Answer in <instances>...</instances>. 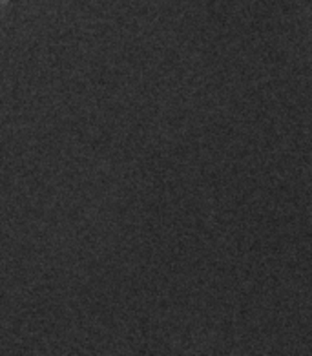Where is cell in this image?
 I'll list each match as a JSON object with an SVG mask.
<instances>
[{"mask_svg": "<svg viewBox=\"0 0 312 356\" xmlns=\"http://www.w3.org/2000/svg\"><path fill=\"white\" fill-rule=\"evenodd\" d=\"M8 4H10V0H0V17H4V13L8 11Z\"/></svg>", "mask_w": 312, "mask_h": 356, "instance_id": "6da1fadb", "label": "cell"}]
</instances>
